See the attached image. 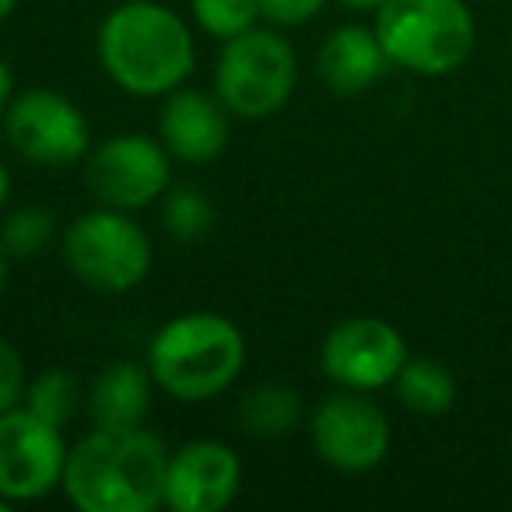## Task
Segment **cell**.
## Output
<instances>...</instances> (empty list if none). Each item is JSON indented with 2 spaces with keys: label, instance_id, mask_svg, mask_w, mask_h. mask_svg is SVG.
Masks as SVG:
<instances>
[{
  "label": "cell",
  "instance_id": "obj_23",
  "mask_svg": "<svg viewBox=\"0 0 512 512\" xmlns=\"http://www.w3.org/2000/svg\"><path fill=\"white\" fill-rule=\"evenodd\" d=\"M327 4L330 0H260V15L278 29H295V25L313 22Z\"/></svg>",
  "mask_w": 512,
  "mask_h": 512
},
{
  "label": "cell",
  "instance_id": "obj_13",
  "mask_svg": "<svg viewBox=\"0 0 512 512\" xmlns=\"http://www.w3.org/2000/svg\"><path fill=\"white\" fill-rule=\"evenodd\" d=\"M228 109L204 88H176L162 99L158 109V141L169 148L176 162L207 165L221 158L228 144Z\"/></svg>",
  "mask_w": 512,
  "mask_h": 512
},
{
  "label": "cell",
  "instance_id": "obj_25",
  "mask_svg": "<svg viewBox=\"0 0 512 512\" xmlns=\"http://www.w3.org/2000/svg\"><path fill=\"white\" fill-rule=\"evenodd\" d=\"M8 200H11V172H8V165L0 162V211L8 207Z\"/></svg>",
  "mask_w": 512,
  "mask_h": 512
},
{
  "label": "cell",
  "instance_id": "obj_20",
  "mask_svg": "<svg viewBox=\"0 0 512 512\" xmlns=\"http://www.w3.org/2000/svg\"><path fill=\"white\" fill-rule=\"evenodd\" d=\"M162 204V225L172 239L200 242L214 228V200L200 186H169Z\"/></svg>",
  "mask_w": 512,
  "mask_h": 512
},
{
  "label": "cell",
  "instance_id": "obj_5",
  "mask_svg": "<svg viewBox=\"0 0 512 512\" xmlns=\"http://www.w3.org/2000/svg\"><path fill=\"white\" fill-rule=\"evenodd\" d=\"M299 85V57L278 29L253 25L221 43L214 60V95L235 120H271Z\"/></svg>",
  "mask_w": 512,
  "mask_h": 512
},
{
  "label": "cell",
  "instance_id": "obj_8",
  "mask_svg": "<svg viewBox=\"0 0 512 512\" xmlns=\"http://www.w3.org/2000/svg\"><path fill=\"white\" fill-rule=\"evenodd\" d=\"M4 137L32 165L60 169L92 151V130L74 99L53 88H25L4 109Z\"/></svg>",
  "mask_w": 512,
  "mask_h": 512
},
{
  "label": "cell",
  "instance_id": "obj_3",
  "mask_svg": "<svg viewBox=\"0 0 512 512\" xmlns=\"http://www.w3.org/2000/svg\"><path fill=\"white\" fill-rule=\"evenodd\" d=\"M148 369L162 393L179 404L214 400L246 369V337L221 313H179L155 330Z\"/></svg>",
  "mask_w": 512,
  "mask_h": 512
},
{
  "label": "cell",
  "instance_id": "obj_24",
  "mask_svg": "<svg viewBox=\"0 0 512 512\" xmlns=\"http://www.w3.org/2000/svg\"><path fill=\"white\" fill-rule=\"evenodd\" d=\"M15 71H11V64L4 57H0V116H4V109H8V102L15 99Z\"/></svg>",
  "mask_w": 512,
  "mask_h": 512
},
{
  "label": "cell",
  "instance_id": "obj_1",
  "mask_svg": "<svg viewBox=\"0 0 512 512\" xmlns=\"http://www.w3.org/2000/svg\"><path fill=\"white\" fill-rule=\"evenodd\" d=\"M169 449L144 425H95L67 449L60 491L81 512H158Z\"/></svg>",
  "mask_w": 512,
  "mask_h": 512
},
{
  "label": "cell",
  "instance_id": "obj_19",
  "mask_svg": "<svg viewBox=\"0 0 512 512\" xmlns=\"http://www.w3.org/2000/svg\"><path fill=\"white\" fill-rule=\"evenodd\" d=\"M53 235H57V218L39 204L15 207L0 221V249L8 253V260H36L50 249Z\"/></svg>",
  "mask_w": 512,
  "mask_h": 512
},
{
  "label": "cell",
  "instance_id": "obj_4",
  "mask_svg": "<svg viewBox=\"0 0 512 512\" xmlns=\"http://www.w3.org/2000/svg\"><path fill=\"white\" fill-rule=\"evenodd\" d=\"M372 29L390 64L418 78L460 71L477 43L467 0H386Z\"/></svg>",
  "mask_w": 512,
  "mask_h": 512
},
{
  "label": "cell",
  "instance_id": "obj_7",
  "mask_svg": "<svg viewBox=\"0 0 512 512\" xmlns=\"http://www.w3.org/2000/svg\"><path fill=\"white\" fill-rule=\"evenodd\" d=\"M172 162L158 137L116 134L85 155V183L92 197L116 211H141L165 197L172 186Z\"/></svg>",
  "mask_w": 512,
  "mask_h": 512
},
{
  "label": "cell",
  "instance_id": "obj_21",
  "mask_svg": "<svg viewBox=\"0 0 512 512\" xmlns=\"http://www.w3.org/2000/svg\"><path fill=\"white\" fill-rule=\"evenodd\" d=\"M190 15L204 36L232 39L260 22V0H190Z\"/></svg>",
  "mask_w": 512,
  "mask_h": 512
},
{
  "label": "cell",
  "instance_id": "obj_28",
  "mask_svg": "<svg viewBox=\"0 0 512 512\" xmlns=\"http://www.w3.org/2000/svg\"><path fill=\"white\" fill-rule=\"evenodd\" d=\"M18 4H22V0H0V25H4L11 15H15V11H18Z\"/></svg>",
  "mask_w": 512,
  "mask_h": 512
},
{
  "label": "cell",
  "instance_id": "obj_14",
  "mask_svg": "<svg viewBox=\"0 0 512 512\" xmlns=\"http://www.w3.org/2000/svg\"><path fill=\"white\" fill-rule=\"evenodd\" d=\"M390 67L393 64L376 29H365V25H341L323 39L320 53H316V74H320L323 88L341 99L369 92Z\"/></svg>",
  "mask_w": 512,
  "mask_h": 512
},
{
  "label": "cell",
  "instance_id": "obj_15",
  "mask_svg": "<svg viewBox=\"0 0 512 512\" xmlns=\"http://www.w3.org/2000/svg\"><path fill=\"white\" fill-rule=\"evenodd\" d=\"M151 397H155V379H151L148 362H109L99 369L95 383L85 393V411L92 425L102 428H130L144 425L151 414Z\"/></svg>",
  "mask_w": 512,
  "mask_h": 512
},
{
  "label": "cell",
  "instance_id": "obj_2",
  "mask_svg": "<svg viewBox=\"0 0 512 512\" xmlns=\"http://www.w3.org/2000/svg\"><path fill=\"white\" fill-rule=\"evenodd\" d=\"M95 53L120 92L134 99H165L183 88L197 67L193 29L162 0H123L102 18Z\"/></svg>",
  "mask_w": 512,
  "mask_h": 512
},
{
  "label": "cell",
  "instance_id": "obj_12",
  "mask_svg": "<svg viewBox=\"0 0 512 512\" xmlns=\"http://www.w3.org/2000/svg\"><path fill=\"white\" fill-rule=\"evenodd\" d=\"M242 488V460L218 439L172 449L165 467V505L172 512H221Z\"/></svg>",
  "mask_w": 512,
  "mask_h": 512
},
{
  "label": "cell",
  "instance_id": "obj_16",
  "mask_svg": "<svg viewBox=\"0 0 512 512\" xmlns=\"http://www.w3.org/2000/svg\"><path fill=\"white\" fill-rule=\"evenodd\" d=\"M306 418L302 393L288 383H260L239 400V425L256 439L292 435Z\"/></svg>",
  "mask_w": 512,
  "mask_h": 512
},
{
  "label": "cell",
  "instance_id": "obj_18",
  "mask_svg": "<svg viewBox=\"0 0 512 512\" xmlns=\"http://www.w3.org/2000/svg\"><path fill=\"white\" fill-rule=\"evenodd\" d=\"M81 400L85 393L71 369H43L29 379V390H25V407L57 428H64L81 411Z\"/></svg>",
  "mask_w": 512,
  "mask_h": 512
},
{
  "label": "cell",
  "instance_id": "obj_17",
  "mask_svg": "<svg viewBox=\"0 0 512 512\" xmlns=\"http://www.w3.org/2000/svg\"><path fill=\"white\" fill-rule=\"evenodd\" d=\"M393 390L407 411L425 414V418H439L456 404L453 372L435 358H407L404 369L393 379Z\"/></svg>",
  "mask_w": 512,
  "mask_h": 512
},
{
  "label": "cell",
  "instance_id": "obj_9",
  "mask_svg": "<svg viewBox=\"0 0 512 512\" xmlns=\"http://www.w3.org/2000/svg\"><path fill=\"white\" fill-rule=\"evenodd\" d=\"M309 442L327 467L341 474H369L390 453V418L376 400H369V393H330L309 414Z\"/></svg>",
  "mask_w": 512,
  "mask_h": 512
},
{
  "label": "cell",
  "instance_id": "obj_11",
  "mask_svg": "<svg viewBox=\"0 0 512 512\" xmlns=\"http://www.w3.org/2000/svg\"><path fill=\"white\" fill-rule=\"evenodd\" d=\"M407 341L379 316H348L320 344V369L341 390L376 393L393 386L407 362Z\"/></svg>",
  "mask_w": 512,
  "mask_h": 512
},
{
  "label": "cell",
  "instance_id": "obj_26",
  "mask_svg": "<svg viewBox=\"0 0 512 512\" xmlns=\"http://www.w3.org/2000/svg\"><path fill=\"white\" fill-rule=\"evenodd\" d=\"M348 11H379L386 4V0H341Z\"/></svg>",
  "mask_w": 512,
  "mask_h": 512
},
{
  "label": "cell",
  "instance_id": "obj_6",
  "mask_svg": "<svg viewBox=\"0 0 512 512\" xmlns=\"http://www.w3.org/2000/svg\"><path fill=\"white\" fill-rule=\"evenodd\" d=\"M64 264L81 285L102 295H127L148 278L155 249L130 211L95 207L64 228Z\"/></svg>",
  "mask_w": 512,
  "mask_h": 512
},
{
  "label": "cell",
  "instance_id": "obj_22",
  "mask_svg": "<svg viewBox=\"0 0 512 512\" xmlns=\"http://www.w3.org/2000/svg\"><path fill=\"white\" fill-rule=\"evenodd\" d=\"M25 390H29V369H25L22 351L8 337H0V414L22 407Z\"/></svg>",
  "mask_w": 512,
  "mask_h": 512
},
{
  "label": "cell",
  "instance_id": "obj_10",
  "mask_svg": "<svg viewBox=\"0 0 512 512\" xmlns=\"http://www.w3.org/2000/svg\"><path fill=\"white\" fill-rule=\"evenodd\" d=\"M64 428L50 425L29 407L0 414V495L11 505L39 502L64 484Z\"/></svg>",
  "mask_w": 512,
  "mask_h": 512
},
{
  "label": "cell",
  "instance_id": "obj_27",
  "mask_svg": "<svg viewBox=\"0 0 512 512\" xmlns=\"http://www.w3.org/2000/svg\"><path fill=\"white\" fill-rule=\"evenodd\" d=\"M8 253H4V249H0V299H4V292H8Z\"/></svg>",
  "mask_w": 512,
  "mask_h": 512
}]
</instances>
